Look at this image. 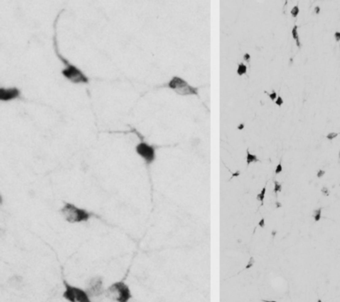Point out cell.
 <instances>
[{"mask_svg": "<svg viewBox=\"0 0 340 302\" xmlns=\"http://www.w3.org/2000/svg\"><path fill=\"white\" fill-rule=\"evenodd\" d=\"M54 50L55 53L57 55V57L59 58V60L61 61L63 68L61 69V74L67 80H68L69 82L73 83H90V78L85 74L83 70L81 69L79 67L76 65L73 64L72 62H70L68 59H66L61 53L59 52V49L56 45V39L54 37Z\"/></svg>", "mask_w": 340, "mask_h": 302, "instance_id": "6da1fadb", "label": "cell"}, {"mask_svg": "<svg viewBox=\"0 0 340 302\" xmlns=\"http://www.w3.org/2000/svg\"><path fill=\"white\" fill-rule=\"evenodd\" d=\"M60 214L66 222L72 224L87 223L93 215L91 212L83 207H80L71 202H64L60 208Z\"/></svg>", "mask_w": 340, "mask_h": 302, "instance_id": "7a4b0ae2", "label": "cell"}, {"mask_svg": "<svg viewBox=\"0 0 340 302\" xmlns=\"http://www.w3.org/2000/svg\"><path fill=\"white\" fill-rule=\"evenodd\" d=\"M105 296L113 302H129L132 292L129 285L124 281H116L106 287Z\"/></svg>", "mask_w": 340, "mask_h": 302, "instance_id": "3957f363", "label": "cell"}, {"mask_svg": "<svg viewBox=\"0 0 340 302\" xmlns=\"http://www.w3.org/2000/svg\"><path fill=\"white\" fill-rule=\"evenodd\" d=\"M64 291L62 297L68 302H93L85 289L73 285L67 281L63 282Z\"/></svg>", "mask_w": 340, "mask_h": 302, "instance_id": "277c9868", "label": "cell"}, {"mask_svg": "<svg viewBox=\"0 0 340 302\" xmlns=\"http://www.w3.org/2000/svg\"><path fill=\"white\" fill-rule=\"evenodd\" d=\"M168 88L173 90L175 92L181 96L189 95H199V88L191 86L187 81L180 76H175L170 79V81L166 84Z\"/></svg>", "mask_w": 340, "mask_h": 302, "instance_id": "5b68a950", "label": "cell"}, {"mask_svg": "<svg viewBox=\"0 0 340 302\" xmlns=\"http://www.w3.org/2000/svg\"><path fill=\"white\" fill-rule=\"evenodd\" d=\"M136 153L141 157L147 165H151L156 159V150L157 146L154 145H151L144 140H141L136 145Z\"/></svg>", "mask_w": 340, "mask_h": 302, "instance_id": "8992f818", "label": "cell"}, {"mask_svg": "<svg viewBox=\"0 0 340 302\" xmlns=\"http://www.w3.org/2000/svg\"><path fill=\"white\" fill-rule=\"evenodd\" d=\"M106 289L104 286V281L100 277H94L89 280L87 285V292L91 299H98L105 296Z\"/></svg>", "mask_w": 340, "mask_h": 302, "instance_id": "52a82bcc", "label": "cell"}, {"mask_svg": "<svg viewBox=\"0 0 340 302\" xmlns=\"http://www.w3.org/2000/svg\"><path fill=\"white\" fill-rule=\"evenodd\" d=\"M21 95V91L16 87H1L0 88V100L3 102L14 100L19 99Z\"/></svg>", "mask_w": 340, "mask_h": 302, "instance_id": "ba28073f", "label": "cell"}, {"mask_svg": "<svg viewBox=\"0 0 340 302\" xmlns=\"http://www.w3.org/2000/svg\"><path fill=\"white\" fill-rule=\"evenodd\" d=\"M267 185H268V182H266V184L261 189V192L256 194L255 199H256V201L260 202V205H258L259 207H262L264 204H265V197H266V193H267Z\"/></svg>", "mask_w": 340, "mask_h": 302, "instance_id": "9c48e42d", "label": "cell"}, {"mask_svg": "<svg viewBox=\"0 0 340 302\" xmlns=\"http://www.w3.org/2000/svg\"><path fill=\"white\" fill-rule=\"evenodd\" d=\"M312 217H313V220L315 223H320L323 219V207H316L315 209L313 210V213H312Z\"/></svg>", "mask_w": 340, "mask_h": 302, "instance_id": "30bf717a", "label": "cell"}, {"mask_svg": "<svg viewBox=\"0 0 340 302\" xmlns=\"http://www.w3.org/2000/svg\"><path fill=\"white\" fill-rule=\"evenodd\" d=\"M339 136V131H330L325 135V139H327L329 142H333L334 140L338 139Z\"/></svg>", "mask_w": 340, "mask_h": 302, "instance_id": "8fae6325", "label": "cell"}, {"mask_svg": "<svg viewBox=\"0 0 340 302\" xmlns=\"http://www.w3.org/2000/svg\"><path fill=\"white\" fill-rule=\"evenodd\" d=\"M282 191H283V185H282V184H280L278 181H276V180H274V190H273V193H274L276 199L278 198V193L279 192H282Z\"/></svg>", "mask_w": 340, "mask_h": 302, "instance_id": "7c38bea8", "label": "cell"}, {"mask_svg": "<svg viewBox=\"0 0 340 302\" xmlns=\"http://www.w3.org/2000/svg\"><path fill=\"white\" fill-rule=\"evenodd\" d=\"M292 37L296 41V44H297V46L299 48H301V44H300V41H299V33H298V26L295 24L292 30Z\"/></svg>", "mask_w": 340, "mask_h": 302, "instance_id": "4fadbf2b", "label": "cell"}, {"mask_svg": "<svg viewBox=\"0 0 340 302\" xmlns=\"http://www.w3.org/2000/svg\"><path fill=\"white\" fill-rule=\"evenodd\" d=\"M252 162H260V160L257 158V156L254 154H252L249 152V149L246 150V163L247 166H249Z\"/></svg>", "mask_w": 340, "mask_h": 302, "instance_id": "5bb4252c", "label": "cell"}, {"mask_svg": "<svg viewBox=\"0 0 340 302\" xmlns=\"http://www.w3.org/2000/svg\"><path fill=\"white\" fill-rule=\"evenodd\" d=\"M255 265H256V260H255V258L253 256H251V257L248 258L247 262L245 264V266L244 267V269H245V270L252 269Z\"/></svg>", "mask_w": 340, "mask_h": 302, "instance_id": "9a60e30c", "label": "cell"}, {"mask_svg": "<svg viewBox=\"0 0 340 302\" xmlns=\"http://www.w3.org/2000/svg\"><path fill=\"white\" fill-rule=\"evenodd\" d=\"M320 194L324 198H328L330 196V189L327 185H323L320 188Z\"/></svg>", "mask_w": 340, "mask_h": 302, "instance_id": "2e32d148", "label": "cell"}, {"mask_svg": "<svg viewBox=\"0 0 340 302\" xmlns=\"http://www.w3.org/2000/svg\"><path fill=\"white\" fill-rule=\"evenodd\" d=\"M237 72H238V75L241 76H243V75L246 74V72H247V67H246L245 64L240 63V64H238V70H237Z\"/></svg>", "mask_w": 340, "mask_h": 302, "instance_id": "e0dca14e", "label": "cell"}, {"mask_svg": "<svg viewBox=\"0 0 340 302\" xmlns=\"http://www.w3.org/2000/svg\"><path fill=\"white\" fill-rule=\"evenodd\" d=\"M326 174H327V172H326V170L325 169H323V168H321V169H318L316 172V178L317 179H323V177H324L325 176H326Z\"/></svg>", "mask_w": 340, "mask_h": 302, "instance_id": "ac0fdd59", "label": "cell"}, {"mask_svg": "<svg viewBox=\"0 0 340 302\" xmlns=\"http://www.w3.org/2000/svg\"><path fill=\"white\" fill-rule=\"evenodd\" d=\"M333 38H334V42H335V43L339 44L340 43V31L339 30L334 31V33H333Z\"/></svg>", "mask_w": 340, "mask_h": 302, "instance_id": "d6986e66", "label": "cell"}, {"mask_svg": "<svg viewBox=\"0 0 340 302\" xmlns=\"http://www.w3.org/2000/svg\"><path fill=\"white\" fill-rule=\"evenodd\" d=\"M299 13V6H295L292 10H291V14L293 18H297V16Z\"/></svg>", "mask_w": 340, "mask_h": 302, "instance_id": "ffe728a7", "label": "cell"}, {"mask_svg": "<svg viewBox=\"0 0 340 302\" xmlns=\"http://www.w3.org/2000/svg\"><path fill=\"white\" fill-rule=\"evenodd\" d=\"M258 227L260 229H262V230H264L266 228V220H265V218H261L258 221Z\"/></svg>", "mask_w": 340, "mask_h": 302, "instance_id": "44dd1931", "label": "cell"}, {"mask_svg": "<svg viewBox=\"0 0 340 302\" xmlns=\"http://www.w3.org/2000/svg\"><path fill=\"white\" fill-rule=\"evenodd\" d=\"M265 93L269 95V97L270 98L271 100L275 101L276 99V92L275 91H272V93H268L267 91H265Z\"/></svg>", "mask_w": 340, "mask_h": 302, "instance_id": "7402d4cb", "label": "cell"}, {"mask_svg": "<svg viewBox=\"0 0 340 302\" xmlns=\"http://www.w3.org/2000/svg\"><path fill=\"white\" fill-rule=\"evenodd\" d=\"M282 171H283V167H282V163H281V161H280L278 165H277V167H276V168L275 173H276V175H278V174H280Z\"/></svg>", "mask_w": 340, "mask_h": 302, "instance_id": "603a6c76", "label": "cell"}, {"mask_svg": "<svg viewBox=\"0 0 340 302\" xmlns=\"http://www.w3.org/2000/svg\"><path fill=\"white\" fill-rule=\"evenodd\" d=\"M276 104L278 106H281L284 104V99H282V97H281V96H277V99H276Z\"/></svg>", "mask_w": 340, "mask_h": 302, "instance_id": "cb8c5ba5", "label": "cell"}, {"mask_svg": "<svg viewBox=\"0 0 340 302\" xmlns=\"http://www.w3.org/2000/svg\"><path fill=\"white\" fill-rule=\"evenodd\" d=\"M240 175H241V171H239V170L236 171L235 173H233V174H232L231 177L229 179V181H231L232 179L234 178V177H238V176H239Z\"/></svg>", "mask_w": 340, "mask_h": 302, "instance_id": "d4e9b609", "label": "cell"}, {"mask_svg": "<svg viewBox=\"0 0 340 302\" xmlns=\"http://www.w3.org/2000/svg\"><path fill=\"white\" fill-rule=\"evenodd\" d=\"M321 6H315V9H314V13H315V14H316V15H318V14H320V13H321Z\"/></svg>", "mask_w": 340, "mask_h": 302, "instance_id": "484cf974", "label": "cell"}, {"mask_svg": "<svg viewBox=\"0 0 340 302\" xmlns=\"http://www.w3.org/2000/svg\"><path fill=\"white\" fill-rule=\"evenodd\" d=\"M244 60L249 64L250 61H251V56H250V54L249 53H245V54L244 55Z\"/></svg>", "mask_w": 340, "mask_h": 302, "instance_id": "4316f807", "label": "cell"}, {"mask_svg": "<svg viewBox=\"0 0 340 302\" xmlns=\"http://www.w3.org/2000/svg\"><path fill=\"white\" fill-rule=\"evenodd\" d=\"M260 302H278V301L274 300H261Z\"/></svg>", "mask_w": 340, "mask_h": 302, "instance_id": "83f0119b", "label": "cell"}, {"mask_svg": "<svg viewBox=\"0 0 340 302\" xmlns=\"http://www.w3.org/2000/svg\"><path fill=\"white\" fill-rule=\"evenodd\" d=\"M244 127H245V124L241 123L238 126V130H243V129H244Z\"/></svg>", "mask_w": 340, "mask_h": 302, "instance_id": "f1b7e54d", "label": "cell"}, {"mask_svg": "<svg viewBox=\"0 0 340 302\" xmlns=\"http://www.w3.org/2000/svg\"><path fill=\"white\" fill-rule=\"evenodd\" d=\"M316 302H323V300H322L321 299H318V300H316Z\"/></svg>", "mask_w": 340, "mask_h": 302, "instance_id": "f546056e", "label": "cell"}, {"mask_svg": "<svg viewBox=\"0 0 340 302\" xmlns=\"http://www.w3.org/2000/svg\"><path fill=\"white\" fill-rule=\"evenodd\" d=\"M338 185H339V187H340V183H339V184H338Z\"/></svg>", "mask_w": 340, "mask_h": 302, "instance_id": "4dcf8cb0", "label": "cell"}]
</instances>
